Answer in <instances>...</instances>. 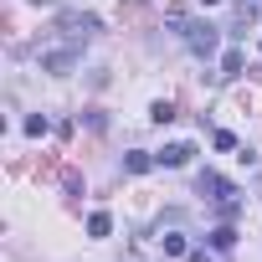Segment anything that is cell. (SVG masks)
I'll use <instances>...</instances> for the list:
<instances>
[{
	"label": "cell",
	"instance_id": "15",
	"mask_svg": "<svg viewBox=\"0 0 262 262\" xmlns=\"http://www.w3.org/2000/svg\"><path fill=\"white\" fill-rule=\"evenodd\" d=\"M257 47H262V41H257Z\"/></svg>",
	"mask_w": 262,
	"mask_h": 262
},
{
	"label": "cell",
	"instance_id": "1",
	"mask_svg": "<svg viewBox=\"0 0 262 262\" xmlns=\"http://www.w3.org/2000/svg\"><path fill=\"white\" fill-rule=\"evenodd\" d=\"M77 57H82V41H52V47H41L36 52V62H41V72H52V77H67L72 67H77Z\"/></svg>",
	"mask_w": 262,
	"mask_h": 262
},
{
	"label": "cell",
	"instance_id": "10",
	"mask_svg": "<svg viewBox=\"0 0 262 262\" xmlns=\"http://www.w3.org/2000/svg\"><path fill=\"white\" fill-rule=\"evenodd\" d=\"M108 231H113V216L108 211H93L88 216V236H108Z\"/></svg>",
	"mask_w": 262,
	"mask_h": 262
},
{
	"label": "cell",
	"instance_id": "6",
	"mask_svg": "<svg viewBox=\"0 0 262 262\" xmlns=\"http://www.w3.org/2000/svg\"><path fill=\"white\" fill-rule=\"evenodd\" d=\"M242 67H247V57H242V52L231 47V52L221 57V72H216V77H221V82H231V77H242Z\"/></svg>",
	"mask_w": 262,
	"mask_h": 262
},
{
	"label": "cell",
	"instance_id": "9",
	"mask_svg": "<svg viewBox=\"0 0 262 262\" xmlns=\"http://www.w3.org/2000/svg\"><path fill=\"white\" fill-rule=\"evenodd\" d=\"M149 165H155V155H144V149H134V155H123V170H128V175H144Z\"/></svg>",
	"mask_w": 262,
	"mask_h": 262
},
{
	"label": "cell",
	"instance_id": "4",
	"mask_svg": "<svg viewBox=\"0 0 262 262\" xmlns=\"http://www.w3.org/2000/svg\"><path fill=\"white\" fill-rule=\"evenodd\" d=\"M195 190H201L206 201H216V206L236 201V185H231L226 175H216V170H201V175H195Z\"/></svg>",
	"mask_w": 262,
	"mask_h": 262
},
{
	"label": "cell",
	"instance_id": "5",
	"mask_svg": "<svg viewBox=\"0 0 262 262\" xmlns=\"http://www.w3.org/2000/svg\"><path fill=\"white\" fill-rule=\"evenodd\" d=\"M190 155H195V144H165V149L155 155V165H165V170H180V165H190Z\"/></svg>",
	"mask_w": 262,
	"mask_h": 262
},
{
	"label": "cell",
	"instance_id": "13",
	"mask_svg": "<svg viewBox=\"0 0 262 262\" xmlns=\"http://www.w3.org/2000/svg\"><path fill=\"white\" fill-rule=\"evenodd\" d=\"M47 128H52V123H47V113H36V118H26V134H31V139H41Z\"/></svg>",
	"mask_w": 262,
	"mask_h": 262
},
{
	"label": "cell",
	"instance_id": "3",
	"mask_svg": "<svg viewBox=\"0 0 262 262\" xmlns=\"http://www.w3.org/2000/svg\"><path fill=\"white\" fill-rule=\"evenodd\" d=\"M180 36H185V47H190L195 57H211V52L221 47V26H211V21H190Z\"/></svg>",
	"mask_w": 262,
	"mask_h": 262
},
{
	"label": "cell",
	"instance_id": "2",
	"mask_svg": "<svg viewBox=\"0 0 262 262\" xmlns=\"http://www.w3.org/2000/svg\"><path fill=\"white\" fill-rule=\"evenodd\" d=\"M103 31V21L98 16H88V11H57V36H67V41H88V36H98Z\"/></svg>",
	"mask_w": 262,
	"mask_h": 262
},
{
	"label": "cell",
	"instance_id": "14",
	"mask_svg": "<svg viewBox=\"0 0 262 262\" xmlns=\"http://www.w3.org/2000/svg\"><path fill=\"white\" fill-rule=\"evenodd\" d=\"M201 6H216V0H201Z\"/></svg>",
	"mask_w": 262,
	"mask_h": 262
},
{
	"label": "cell",
	"instance_id": "8",
	"mask_svg": "<svg viewBox=\"0 0 262 262\" xmlns=\"http://www.w3.org/2000/svg\"><path fill=\"white\" fill-rule=\"evenodd\" d=\"M160 252H165V257H185V236H180V231L170 226V231L160 236Z\"/></svg>",
	"mask_w": 262,
	"mask_h": 262
},
{
	"label": "cell",
	"instance_id": "12",
	"mask_svg": "<svg viewBox=\"0 0 262 262\" xmlns=\"http://www.w3.org/2000/svg\"><path fill=\"white\" fill-rule=\"evenodd\" d=\"M165 21H170L175 31H185V26H190V16H185V6H170V11H165Z\"/></svg>",
	"mask_w": 262,
	"mask_h": 262
},
{
	"label": "cell",
	"instance_id": "7",
	"mask_svg": "<svg viewBox=\"0 0 262 262\" xmlns=\"http://www.w3.org/2000/svg\"><path fill=\"white\" fill-rule=\"evenodd\" d=\"M211 247H216V252H231V247H236V226H231V221H221V226L211 231Z\"/></svg>",
	"mask_w": 262,
	"mask_h": 262
},
{
	"label": "cell",
	"instance_id": "11",
	"mask_svg": "<svg viewBox=\"0 0 262 262\" xmlns=\"http://www.w3.org/2000/svg\"><path fill=\"white\" fill-rule=\"evenodd\" d=\"M149 118H155V123H170V118H175V103H170V98H160V103L149 108Z\"/></svg>",
	"mask_w": 262,
	"mask_h": 262
}]
</instances>
